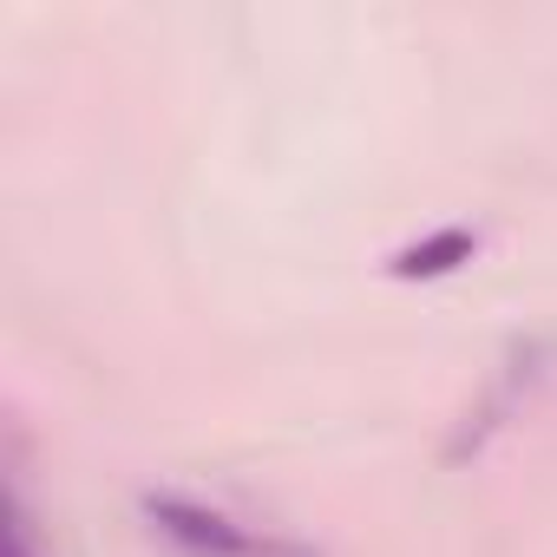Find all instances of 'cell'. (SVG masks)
I'll use <instances>...</instances> for the list:
<instances>
[{"label": "cell", "mask_w": 557, "mask_h": 557, "mask_svg": "<svg viewBox=\"0 0 557 557\" xmlns=\"http://www.w3.org/2000/svg\"><path fill=\"white\" fill-rule=\"evenodd\" d=\"M472 249H479V236L459 230V223H446V230H433L426 243H407V249L387 262V275H400V283H413V275H453L459 262H472Z\"/></svg>", "instance_id": "obj_2"}, {"label": "cell", "mask_w": 557, "mask_h": 557, "mask_svg": "<svg viewBox=\"0 0 557 557\" xmlns=\"http://www.w3.org/2000/svg\"><path fill=\"white\" fill-rule=\"evenodd\" d=\"M8 557H34V537H27V518H21V498H8Z\"/></svg>", "instance_id": "obj_3"}, {"label": "cell", "mask_w": 557, "mask_h": 557, "mask_svg": "<svg viewBox=\"0 0 557 557\" xmlns=\"http://www.w3.org/2000/svg\"><path fill=\"white\" fill-rule=\"evenodd\" d=\"M145 518L158 524V537H171V544H184L190 557H243L249 550V537L223 518V511H203V505H190V498H145Z\"/></svg>", "instance_id": "obj_1"}]
</instances>
